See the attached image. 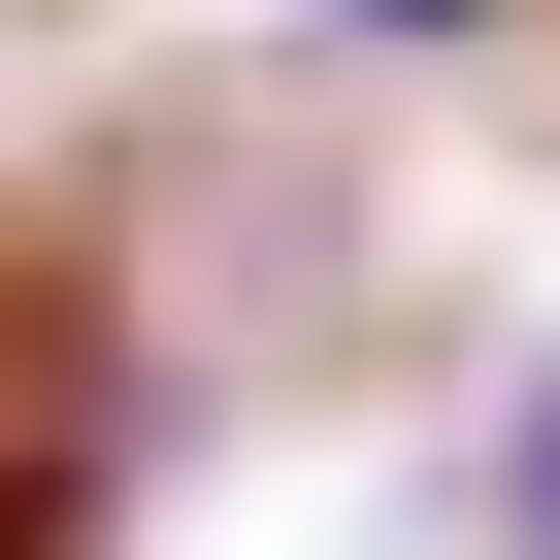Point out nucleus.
Wrapping results in <instances>:
<instances>
[{
    "label": "nucleus",
    "mask_w": 560,
    "mask_h": 560,
    "mask_svg": "<svg viewBox=\"0 0 560 560\" xmlns=\"http://www.w3.org/2000/svg\"><path fill=\"white\" fill-rule=\"evenodd\" d=\"M494 527H527V560H560V363H527V462H494Z\"/></svg>",
    "instance_id": "obj_1"
}]
</instances>
